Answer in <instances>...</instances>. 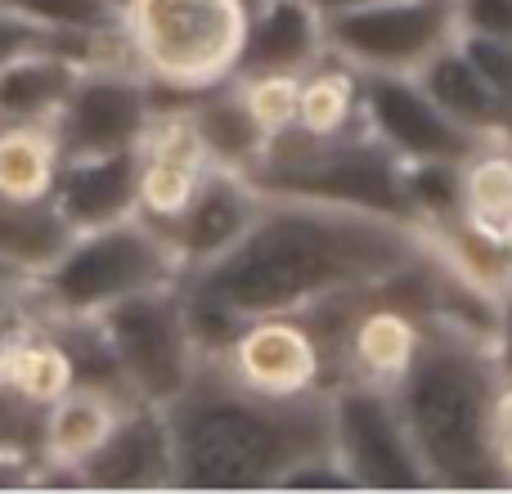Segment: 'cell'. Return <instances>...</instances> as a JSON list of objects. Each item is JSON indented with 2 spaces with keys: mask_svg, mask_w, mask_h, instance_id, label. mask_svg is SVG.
Instances as JSON below:
<instances>
[{
  "mask_svg": "<svg viewBox=\"0 0 512 494\" xmlns=\"http://www.w3.org/2000/svg\"><path fill=\"white\" fill-rule=\"evenodd\" d=\"M427 247L432 234L418 221L306 198H265L248 234L225 256L180 274V288L239 319L301 315L355 292H378L414 270Z\"/></svg>",
  "mask_w": 512,
  "mask_h": 494,
  "instance_id": "obj_1",
  "label": "cell"
},
{
  "mask_svg": "<svg viewBox=\"0 0 512 494\" xmlns=\"http://www.w3.org/2000/svg\"><path fill=\"white\" fill-rule=\"evenodd\" d=\"M171 490H274L292 463L328 454V391L270 400L212 360L167 400Z\"/></svg>",
  "mask_w": 512,
  "mask_h": 494,
  "instance_id": "obj_2",
  "label": "cell"
},
{
  "mask_svg": "<svg viewBox=\"0 0 512 494\" xmlns=\"http://www.w3.org/2000/svg\"><path fill=\"white\" fill-rule=\"evenodd\" d=\"M387 387L432 490H508L490 454L499 364L486 342L427 319L423 342Z\"/></svg>",
  "mask_w": 512,
  "mask_h": 494,
  "instance_id": "obj_3",
  "label": "cell"
},
{
  "mask_svg": "<svg viewBox=\"0 0 512 494\" xmlns=\"http://www.w3.org/2000/svg\"><path fill=\"white\" fill-rule=\"evenodd\" d=\"M243 176L265 198H306L414 221L405 198V162L382 140H373L364 122L342 135H306L292 126L265 140L261 158Z\"/></svg>",
  "mask_w": 512,
  "mask_h": 494,
  "instance_id": "obj_4",
  "label": "cell"
},
{
  "mask_svg": "<svg viewBox=\"0 0 512 494\" xmlns=\"http://www.w3.org/2000/svg\"><path fill=\"white\" fill-rule=\"evenodd\" d=\"M252 5L248 0H126L122 32L135 68L162 95L194 99L230 81L243 63Z\"/></svg>",
  "mask_w": 512,
  "mask_h": 494,
  "instance_id": "obj_5",
  "label": "cell"
},
{
  "mask_svg": "<svg viewBox=\"0 0 512 494\" xmlns=\"http://www.w3.org/2000/svg\"><path fill=\"white\" fill-rule=\"evenodd\" d=\"M180 283V261L144 216L72 234L68 247L36 274L27 310L36 319H95L113 301Z\"/></svg>",
  "mask_w": 512,
  "mask_h": 494,
  "instance_id": "obj_6",
  "label": "cell"
},
{
  "mask_svg": "<svg viewBox=\"0 0 512 494\" xmlns=\"http://www.w3.org/2000/svg\"><path fill=\"white\" fill-rule=\"evenodd\" d=\"M95 328L104 337L113 369L131 400L167 405L203 364L194 337H189L180 283L113 301L108 310L95 315Z\"/></svg>",
  "mask_w": 512,
  "mask_h": 494,
  "instance_id": "obj_7",
  "label": "cell"
},
{
  "mask_svg": "<svg viewBox=\"0 0 512 494\" xmlns=\"http://www.w3.org/2000/svg\"><path fill=\"white\" fill-rule=\"evenodd\" d=\"M328 445L355 490H432L387 382L346 378L328 387Z\"/></svg>",
  "mask_w": 512,
  "mask_h": 494,
  "instance_id": "obj_8",
  "label": "cell"
},
{
  "mask_svg": "<svg viewBox=\"0 0 512 494\" xmlns=\"http://www.w3.org/2000/svg\"><path fill=\"white\" fill-rule=\"evenodd\" d=\"M459 36V0H373L324 14V45L360 72H418Z\"/></svg>",
  "mask_w": 512,
  "mask_h": 494,
  "instance_id": "obj_9",
  "label": "cell"
},
{
  "mask_svg": "<svg viewBox=\"0 0 512 494\" xmlns=\"http://www.w3.org/2000/svg\"><path fill=\"white\" fill-rule=\"evenodd\" d=\"M153 122V86L140 68L95 63L81 68L77 86L68 90L63 108L54 113L50 131L63 158H95V153L140 149Z\"/></svg>",
  "mask_w": 512,
  "mask_h": 494,
  "instance_id": "obj_10",
  "label": "cell"
},
{
  "mask_svg": "<svg viewBox=\"0 0 512 494\" xmlns=\"http://www.w3.org/2000/svg\"><path fill=\"white\" fill-rule=\"evenodd\" d=\"M216 369L230 373L239 387L270 400H297L328 391V346L306 315H256L243 319L230 337Z\"/></svg>",
  "mask_w": 512,
  "mask_h": 494,
  "instance_id": "obj_11",
  "label": "cell"
},
{
  "mask_svg": "<svg viewBox=\"0 0 512 494\" xmlns=\"http://www.w3.org/2000/svg\"><path fill=\"white\" fill-rule=\"evenodd\" d=\"M360 122L400 162H468L486 140L463 131L414 72H364L360 77Z\"/></svg>",
  "mask_w": 512,
  "mask_h": 494,
  "instance_id": "obj_12",
  "label": "cell"
},
{
  "mask_svg": "<svg viewBox=\"0 0 512 494\" xmlns=\"http://www.w3.org/2000/svg\"><path fill=\"white\" fill-rule=\"evenodd\" d=\"M261 207H265V194L243 171L216 167L212 162V167L203 171V180H198L189 207L162 230V239L171 243V252H176V261H180V274H189V270H198V265L230 252V247L248 234V225L256 221Z\"/></svg>",
  "mask_w": 512,
  "mask_h": 494,
  "instance_id": "obj_13",
  "label": "cell"
},
{
  "mask_svg": "<svg viewBox=\"0 0 512 494\" xmlns=\"http://www.w3.org/2000/svg\"><path fill=\"white\" fill-rule=\"evenodd\" d=\"M81 490H171V432L167 409L131 400L113 432L77 468Z\"/></svg>",
  "mask_w": 512,
  "mask_h": 494,
  "instance_id": "obj_14",
  "label": "cell"
},
{
  "mask_svg": "<svg viewBox=\"0 0 512 494\" xmlns=\"http://www.w3.org/2000/svg\"><path fill=\"white\" fill-rule=\"evenodd\" d=\"M131 405V396H117L108 387H68L59 400L41 409V427H36V454H41V486L68 481L77 486V468L99 450L108 432H113L117 414Z\"/></svg>",
  "mask_w": 512,
  "mask_h": 494,
  "instance_id": "obj_15",
  "label": "cell"
},
{
  "mask_svg": "<svg viewBox=\"0 0 512 494\" xmlns=\"http://www.w3.org/2000/svg\"><path fill=\"white\" fill-rule=\"evenodd\" d=\"M135 189H140V149L63 158L50 203L63 216V225L81 234L135 216Z\"/></svg>",
  "mask_w": 512,
  "mask_h": 494,
  "instance_id": "obj_16",
  "label": "cell"
},
{
  "mask_svg": "<svg viewBox=\"0 0 512 494\" xmlns=\"http://www.w3.org/2000/svg\"><path fill=\"white\" fill-rule=\"evenodd\" d=\"M414 77L463 131H472L486 144H508L512 149V108L490 90V81L472 68V59L459 50V36H454L445 50H436Z\"/></svg>",
  "mask_w": 512,
  "mask_h": 494,
  "instance_id": "obj_17",
  "label": "cell"
},
{
  "mask_svg": "<svg viewBox=\"0 0 512 494\" xmlns=\"http://www.w3.org/2000/svg\"><path fill=\"white\" fill-rule=\"evenodd\" d=\"M387 288V283H382ZM378 288V306L360 310L351 324L342 328V346H346V378H373V382H391L400 369L409 364L414 346L423 342L427 328V306L423 301H387Z\"/></svg>",
  "mask_w": 512,
  "mask_h": 494,
  "instance_id": "obj_18",
  "label": "cell"
},
{
  "mask_svg": "<svg viewBox=\"0 0 512 494\" xmlns=\"http://www.w3.org/2000/svg\"><path fill=\"white\" fill-rule=\"evenodd\" d=\"M324 50V14L310 0H265L252 9L239 72H306Z\"/></svg>",
  "mask_w": 512,
  "mask_h": 494,
  "instance_id": "obj_19",
  "label": "cell"
},
{
  "mask_svg": "<svg viewBox=\"0 0 512 494\" xmlns=\"http://www.w3.org/2000/svg\"><path fill=\"white\" fill-rule=\"evenodd\" d=\"M77 77L81 63L59 50H27L0 63V122H54Z\"/></svg>",
  "mask_w": 512,
  "mask_h": 494,
  "instance_id": "obj_20",
  "label": "cell"
},
{
  "mask_svg": "<svg viewBox=\"0 0 512 494\" xmlns=\"http://www.w3.org/2000/svg\"><path fill=\"white\" fill-rule=\"evenodd\" d=\"M63 153L50 122H0V203H45Z\"/></svg>",
  "mask_w": 512,
  "mask_h": 494,
  "instance_id": "obj_21",
  "label": "cell"
},
{
  "mask_svg": "<svg viewBox=\"0 0 512 494\" xmlns=\"http://www.w3.org/2000/svg\"><path fill=\"white\" fill-rule=\"evenodd\" d=\"M189 122H194L198 140H203L207 158L216 167H234V171H248L265 149V135L256 131V122L248 117L243 99L234 95V81H221L212 90H198L189 99Z\"/></svg>",
  "mask_w": 512,
  "mask_h": 494,
  "instance_id": "obj_22",
  "label": "cell"
},
{
  "mask_svg": "<svg viewBox=\"0 0 512 494\" xmlns=\"http://www.w3.org/2000/svg\"><path fill=\"white\" fill-rule=\"evenodd\" d=\"M360 77L355 63L324 50L306 72L297 90V131L306 135H342L360 126Z\"/></svg>",
  "mask_w": 512,
  "mask_h": 494,
  "instance_id": "obj_23",
  "label": "cell"
},
{
  "mask_svg": "<svg viewBox=\"0 0 512 494\" xmlns=\"http://www.w3.org/2000/svg\"><path fill=\"white\" fill-rule=\"evenodd\" d=\"M68 239L72 230L54 212L50 198L45 203H0V256L18 261L23 270L41 274L68 247Z\"/></svg>",
  "mask_w": 512,
  "mask_h": 494,
  "instance_id": "obj_24",
  "label": "cell"
},
{
  "mask_svg": "<svg viewBox=\"0 0 512 494\" xmlns=\"http://www.w3.org/2000/svg\"><path fill=\"white\" fill-rule=\"evenodd\" d=\"M212 162H185V158H158V153H140V189H135V216L167 230L180 212L189 207L198 180Z\"/></svg>",
  "mask_w": 512,
  "mask_h": 494,
  "instance_id": "obj_25",
  "label": "cell"
},
{
  "mask_svg": "<svg viewBox=\"0 0 512 494\" xmlns=\"http://www.w3.org/2000/svg\"><path fill=\"white\" fill-rule=\"evenodd\" d=\"M463 216L486 230H504L512 216V149L508 144H481L463 162Z\"/></svg>",
  "mask_w": 512,
  "mask_h": 494,
  "instance_id": "obj_26",
  "label": "cell"
},
{
  "mask_svg": "<svg viewBox=\"0 0 512 494\" xmlns=\"http://www.w3.org/2000/svg\"><path fill=\"white\" fill-rule=\"evenodd\" d=\"M405 198L423 230L463 216V162H405Z\"/></svg>",
  "mask_w": 512,
  "mask_h": 494,
  "instance_id": "obj_27",
  "label": "cell"
},
{
  "mask_svg": "<svg viewBox=\"0 0 512 494\" xmlns=\"http://www.w3.org/2000/svg\"><path fill=\"white\" fill-rule=\"evenodd\" d=\"M234 95L243 99L248 117L265 140L297 126V90L301 72H234Z\"/></svg>",
  "mask_w": 512,
  "mask_h": 494,
  "instance_id": "obj_28",
  "label": "cell"
},
{
  "mask_svg": "<svg viewBox=\"0 0 512 494\" xmlns=\"http://www.w3.org/2000/svg\"><path fill=\"white\" fill-rule=\"evenodd\" d=\"M5 5L45 27H63V32H104L122 23V14L108 0H5Z\"/></svg>",
  "mask_w": 512,
  "mask_h": 494,
  "instance_id": "obj_29",
  "label": "cell"
},
{
  "mask_svg": "<svg viewBox=\"0 0 512 494\" xmlns=\"http://www.w3.org/2000/svg\"><path fill=\"white\" fill-rule=\"evenodd\" d=\"M459 50L490 81V90L512 108V45L495 41V36H481V32H459Z\"/></svg>",
  "mask_w": 512,
  "mask_h": 494,
  "instance_id": "obj_30",
  "label": "cell"
},
{
  "mask_svg": "<svg viewBox=\"0 0 512 494\" xmlns=\"http://www.w3.org/2000/svg\"><path fill=\"white\" fill-rule=\"evenodd\" d=\"M274 490H355V481L346 477V468L337 463V454L328 450V454H310V459L292 463Z\"/></svg>",
  "mask_w": 512,
  "mask_h": 494,
  "instance_id": "obj_31",
  "label": "cell"
},
{
  "mask_svg": "<svg viewBox=\"0 0 512 494\" xmlns=\"http://www.w3.org/2000/svg\"><path fill=\"white\" fill-rule=\"evenodd\" d=\"M490 454H495L504 486H512V378H504V373H499L495 405H490Z\"/></svg>",
  "mask_w": 512,
  "mask_h": 494,
  "instance_id": "obj_32",
  "label": "cell"
},
{
  "mask_svg": "<svg viewBox=\"0 0 512 494\" xmlns=\"http://www.w3.org/2000/svg\"><path fill=\"white\" fill-rule=\"evenodd\" d=\"M459 32H481L512 45V0H459Z\"/></svg>",
  "mask_w": 512,
  "mask_h": 494,
  "instance_id": "obj_33",
  "label": "cell"
},
{
  "mask_svg": "<svg viewBox=\"0 0 512 494\" xmlns=\"http://www.w3.org/2000/svg\"><path fill=\"white\" fill-rule=\"evenodd\" d=\"M41 486V454L32 445H0V490Z\"/></svg>",
  "mask_w": 512,
  "mask_h": 494,
  "instance_id": "obj_34",
  "label": "cell"
},
{
  "mask_svg": "<svg viewBox=\"0 0 512 494\" xmlns=\"http://www.w3.org/2000/svg\"><path fill=\"white\" fill-rule=\"evenodd\" d=\"M36 427H41V409H27L0 391V445H32L36 450Z\"/></svg>",
  "mask_w": 512,
  "mask_h": 494,
  "instance_id": "obj_35",
  "label": "cell"
},
{
  "mask_svg": "<svg viewBox=\"0 0 512 494\" xmlns=\"http://www.w3.org/2000/svg\"><path fill=\"white\" fill-rule=\"evenodd\" d=\"M490 351H495L499 373L512 378V279L504 283V292H499V328H495V342H490Z\"/></svg>",
  "mask_w": 512,
  "mask_h": 494,
  "instance_id": "obj_36",
  "label": "cell"
},
{
  "mask_svg": "<svg viewBox=\"0 0 512 494\" xmlns=\"http://www.w3.org/2000/svg\"><path fill=\"white\" fill-rule=\"evenodd\" d=\"M36 274L23 270L18 261H9V256H0V306H14V301H23L27 292H32Z\"/></svg>",
  "mask_w": 512,
  "mask_h": 494,
  "instance_id": "obj_37",
  "label": "cell"
},
{
  "mask_svg": "<svg viewBox=\"0 0 512 494\" xmlns=\"http://www.w3.org/2000/svg\"><path fill=\"white\" fill-rule=\"evenodd\" d=\"M319 14H342V9H360V5H373V0H310Z\"/></svg>",
  "mask_w": 512,
  "mask_h": 494,
  "instance_id": "obj_38",
  "label": "cell"
},
{
  "mask_svg": "<svg viewBox=\"0 0 512 494\" xmlns=\"http://www.w3.org/2000/svg\"><path fill=\"white\" fill-rule=\"evenodd\" d=\"M499 243H504V256H508V270H512V216L504 221V230H499Z\"/></svg>",
  "mask_w": 512,
  "mask_h": 494,
  "instance_id": "obj_39",
  "label": "cell"
},
{
  "mask_svg": "<svg viewBox=\"0 0 512 494\" xmlns=\"http://www.w3.org/2000/svg\"><path fill=\"white\" fill-rule=\"evenodd\" d=\"M0 310H9V306H0Z\"/></svg>",
  "mask_w": 512,
  "mask_h": 494,
  "instance_id": "obj_40",
  "label": "cell"
}]
</instances>
